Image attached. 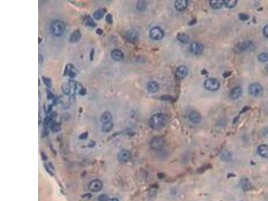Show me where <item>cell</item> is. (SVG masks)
I'll return each mask as SVG.
<instances>
[{
	"instance_id": "obj_29",
	"label": "cell",
	"mask_w": 268,
	"mask_h": 201,
	"mask_svg": "<svg viewBox=\"0 0 268 201\" xmlns=\"http://www.w3.org/2000/svg\"><path fill=\"white\" fill-rule=\"evenodd\" d=\"M237 3V0H225L224 4L228 8H233L235 7Z\"/></svg>"
},
{
	"instance_id": "obj_6",
	"label": "cell",
	"mask_w": 268,
	"mask_h": 201,
	"mask_svg": "<svg viewBox=\"0 0 268 201\" xmlns=\"http://www.w3.org/2000/svg\"><path fill=\"white\" fill-rule=\"evenodd\" d=\"M165 140L160 137H156L152 140L150 142V147L152 150L158 151L164 146Z\"/></svg>"
},
{
	"instance_id": "obj_42",
	"label": "cell",
	"mask_w": 268,
	"mask_h": 201,
	"mask_svg": "<svg viewBox=\"0 0 268 201\" xmlns=\"http://www.w3.org/2000/svg\"><path fill=\"white\" fill-rule=\"evenodd\" d=\"M93 54H94V50H92L91 53V61H92L93 58Z\"/></svg>"
},
{
	"instance_id": "obj_19",
	"label": "cell",
	"mask_w": 268,
	"mask_h": 201,
	"mask_svg": "<svg viewBox=\"0 0 268 201\" xmlns=\"http://www.w3.org/2000/svg\"><path fill=\"white\" fill-rule=\"evenodd\" d=\"M147 89L150 93H156L159 89V85L156 81L149 82L147 84Z\"/></svg>"
},
{
	"instance_id": "obj_1",
	"label": "cell",
	"mask_w": 268,
	"mask_h": 201,
	"mask_svg": "<svg viewBox=\"0 0 268 201\" xmlns=\"http://www.w3.org/2000/svg\"><path fill=\"white\" fill-rule=\"evenodd\" d=\"M168 121L167 115L164 113H156L154 114L153 116L149 120V125L150 127L155 130L162 129V128H165L166 125Z\"/></svg>"
},
{
	"instance_id": "obj_14",
	"label": "cell",
	"mask_w": 268,
	"mask_h": 201,
	"mask_svg": "<svg viewBox=\"0 0 268 201\" xmlns=\"http://www.w3.org/2000/svg\"><path fill=\"white\" fill-rule=\"evenodd\" d=\"M111 57L115 61H121L124 59V55L120 50L114 49L111 51Z\"/></svg>"
},
{
	"instance_id": "obj_7",
	"label": "cell",
	"mask_w": 268,
	"mask_h": 201,
	"mask_svg": "<svg viewBox=\"0 0 268 201\" xmlns=\"http://www.w3.org/2000/svg\"><path fill=\"white\" fill-rule=\"evenodd\" d=\"M125 37L129 42L136 43L139 39L140 34L138 31L135 29H130L125 32Z\"/></svg>"
},
{
	"instance_id": "obj_30",
	"label": "cell",
	"mask_w": 268,
	"mask_h": 201,
	"mask_svg": "<svg viewBox=\"0 0 268 201\" xmlns=\"http://www.w3.org/2000/svg\"><path fill=\"white\" fill-rule=\"evenodd\" d=\"M258 60L262 62H266L268 61V54L266 53H261L258 56Z\"/></svg>"
},
{
	"instance_id": "obj_37",
	"label": "cell",
	"mask_w": 268,
	"mask_h": 201,
	"mask_svg": "<svg viewBox=\"0 0 268 201\" xmlns=\"http://www.w3.org/2000/svg\"><path fill=\"white\" fill-rule=\"evenodd\" d=\"M263 35L266 37V38H268V25L266 26L263 28Z\"/></svg>"
},
{
	"instance_id": "obj_16",
	"label": "cell",
	"mask_w": 268,
	"mask_h": 201,
	"mask_svg": "<svg viewBox=\"0 0 268 201\" xmlns=\"http://www.w3.org/2000/svg\"><path fill=\"white\" fill-rule=\"evenodd\" d=\"M100 121L103 124H107V123L112 122V115H111L109 111L104 112L100 117Z\"/></svg>"
},
{
	"instance_id": "obj_5",
	"label": "cell",
	"mask_w": 268,
	"mask_h": 201,
	"mask_svg": "<svg viewBox=\"0 0 268 201\" xmlns=\"http://www.w3.org/2000/svg\"><path fill=\"white\" fill-rule=\"evenodd\" d=\"M254 46V43L251 41H245V42H242L238 43L237 45L234 46V50L236 53H243V52H245L247 50H249Z\"/></svg>"
},
{
	"instance_id": "obj_31",
	"label": "cell",
	"mask_w": 268,
	"mask_h": 201,
	"mask_svg": "<svg viewBox=\"0 0 268 201\" xmlns=\"http://www.w3.org/2000/svg\"><path fill=\"white\" fill-rule=\"evenodd\" d=\"M109 199V196L107 194H101L98 196V200L99 201H107Z\"/></svg>"
},
{
	"instance_id": "obj_12",
	"label": "cell",
	"mask_w": 268,
	"mask_h": 201,
	"mask_svg": "<svg viewBox=\"0 0 268 201\" xmlns=\"http://www.w3.org/2000/svg\"><path fill=\"white\" fill-rule=\"evenodd\" d=\"M188 74V69L187 66L184 65L180 66L176 69V72H175V77L178 80L183 79L187 76Z\"/></svg>"
},
{
	"instance_id": "obj_38",
	"label": "cell",
	"mask_w": 268,
	"mask_h": 201,
	"mask_svg": "<svg viewBox=\"0 0 268 201\" xmlns=\"http://www.w3.org/2000/svg\"><path fill=\"white\" fill-rule=\"evenodd\" d=\"M88 136V132H85L83 133H82L81 135H80L79 138L81 140H86Z\"/></svg>"
},
{
	"instance_id": "obj_3",
	"label": "cell",
	"mask_w": 268,
	"mask_h": 201,
	"mask_svg": "<svg viewBox=\"0 0 268 201\" xmlns=\"http://www.w3.org/2000/svg\"><path fill=\"white\" fill-rule=\"evenodd\" d=\"M249 93L255 97H261L263 93V89L261 85L258 83H251L249 86Z\"/></svg>"
},
{
	"instance_id": "obj_41",
	"label": "cell",
	"mask_w": 268,
	"mask_h": 201,
	"mask_svg": "<svg viewBox=\"0 0 268 201\" xmlns=\"http://www.w3.org/2000/svg\"><path fill=\"white\" fill-rule=\"evenodd\" d=\"M107 201H120V200L116 197H113V198H109Z\"/></svg>"
},
{
	"instance_id": "obj_15",
	"label": "cell",
	"mask_w": 268,
	"mask_h": 201,
	"mask_svg": "<svg viewBox=\"0 0 268 201\" xmlns=\"http://www.w3.org/2000/svg\"><path fill=\"white\" fill-rule=\"evenodd\" d=\"M188 5V1L187 0H177L175 2V8L178 11H184Z\"/></svg>"
},
{
	"instance_id": "obj_2",
	"label": "cell",
	"mask_w": 268,
	"mask_h": 201,
	"mask_svg": "<svg viewBox=\"0 0 268 201\" xmlns=\"http://www.w3.org/2000/svg\"><path fill=\"white\" fill-rule=\"evenodd\" d=\"M50 32L56 37H59L63 34L66 29L65 23L62 20H56L52 22L50 25Z\"/></svg>"
},
{
	"instance_id": "obj_13",
	"label": "cell",
	"mask_w": 268,
	"mask_h": 201,
	"mask_svg": "<svg viewBox=\"0 0 268 201\" xmlns=\"http://www.w3.org/2000/svg\"><path fill=\"white\" fill-rule=\"evenodd\" d=\"M188 118L190 121L195 124H199L202 121V116L196 111H192L188 115Z\"/></svg>"
},
{
	"instance_id": "obj_9",
	"label": "cell",
	"mask_w": 268,
	"mask_h": 201,
	"mask_svg": "<svg viewBox=\"0 0 268 201\" xmlns=\"http://www.w3.org/2000/svg\"><path fill=\"white\" fill-rule=\"evenodd\" d=\"M88 188L92 192H99L103 188V182L98 179L93 180L89 182Z\"/></svg>"
},
{
	"instance_id": "obj_33",
	"label": "cell",
	"mask_w": 268,
	"mask_h": 201,
	"mask_svg": "<svg viewBox=\"0 0 268 201\" xmlns=\"http://www.w3.org/2000/svg\"><path fill=\"white\" fill-rule=\"evenodd\" d=\"M42 79L44 82V83H45V85L48 87H51L52 83H51V80L50 79H48V78H46V77H42Z\"/></svg>"
},
{
	"instance_id": "obj_34",
	"label": "cell",
	"mask_w": 268,
	"mask_h": 201,
	"mask_svg": "<svg viewBox=\"0 0 268 201\" xmlns=\"http://www.w3.org/2000/svg\"><path fill=\"white\" fill-rule=\"evenodd\" d=\"M51 129L54 132H57L59 131V130H60V128H59V126L57 124H56V123H54V124H52Z\"/></svg>"
},
{
	"instance_id": "obj_21",
	"label": "cell",
	"mask_w": 268,
	"mask_h": 201,
	"mask_svg": "<svg viewBox=\"0 0 268 201\" xmlns=\"http://www.w3.org/2000/svg\"><path fill=\"white\" fill-rule=\"evenodd\" d=\"M220 158L223 162H229L232 159L231 154L227 150H223L220 154Z\"/></svg>"
},
{
	"instance_id": "obj_22",
	"label": "cell",
	"mask_w": 268,
	"mask_h": 201,
	"mask_svg": "<svg viewBox=\"0 0 268 201\" xmlns=\"http://www.w3.org/2000/svg\"><path fill=\"white\" fill-rule=\"evenodd\" d=\"M177 40L182 44H188L189 42V36L185 33H178L176 36Z\"/></svg>"
},
{
	"instance_id": "obj_24",
	"label": "cell",
	"mask_w": 268,
	"mask_h": 201,
	"mask_svg": "<svg viewBox=\"0 0 268 201\" xmlns=\"http://www.w3.org/2000/svg\"><path fill=\"white\" fill-rule=\"evenodd\" d=\"M224 4V1L223 0H211L210 1V5L213 9H220Z\"/></svg>"
},
{
	"instance_id": "obj_40",
	"label": "cell",
	"mask_w": 268,
	"mask_h": 201,
	"mask_svg": "<svg viewBox=\"0 0 268 201\" xmlns=\"http://www.w3.org/2000/svg\"><path fill=\"white\" fill-rule=\"evenodd\" d=\"M96 33L98 35H101L102 34H103V30H102V29H100V28H98V29H97V30H96Z\"/></svg>"
},
{
	"instance_id": "obj_43",
	"label": "cell",
	"mask_w": 268,
	"mask_h": 201,
	"mask_svg": "<svg viewBox=\"0 0 268 201\" xmlns=\"http://www.w3.org/2000/svg\"><path fill=\"white\" fill-rule=\"evenodd\" d=\"M266 71L268 73V65H266Z\"/></svg>"
},
{
	"instance_id": "obj_10",
	"label": "cell",
	"mask_w": 268,
	"mask_h": 201,
	"mask_svg": "<svg viewBox=\"0 0 268 201\" xmlns=\"http://www.w3.org/2000/svg\"><path fill=\"white\" fill-rule=\"evenodd\" d=\"M118 160L121 163H126L129 162L132 158L131 152L127 150H123L119 152L117 156Z\"/></svg>"
},
{
	"instance_id": "obj_27",
	"label": "cell",
	"mask_w": 268,
	"mask_h": 201,
	"mask_svg": "<svg viewBox=\"0 0 268 201\" xmlns=\"http://www.w3.org/2000/svg\"><path fill=\"white\" fill-rule=\"evenodd\" d=\"M136 7L140 12H144L147 8V3L145 1H138L137 3Z\"/></svg>"
},
{
	"instance_id": "obj_17",
	"label": "cell",
	"mask_w": 268,
	"mask_h": 201,
	"mask_svg": "<svg viewBox=\"0 0 268 201\" xmlns=\"http://www.w3.org/2000/svg\"><path fill=\"white\" fill-rule=\"evenodd\" d=\"M258 152L259 156L262 157L267 158H268V146L266 144H262L259 146L258 149Z\"/></svg>"
},
{
	"instance_id": "obj_8",
	"label": "cell",
	"mask_w": 268,
	"mask_h": 201,
	"mask_svg": "<svg viewBox=\"0 0 268 201\" xmlns=\"http://www.w3.org/2000/svg\"><path fill=\"white\" fill-rule=\"evenodd\" d=\"M150 36L152 39L155 40H162L164 36V32L159 27H154L150 31Z\"/></svg>"
},
{
	"instance_id": "obj_28",
	"label": "cell",
	"mask_w": 268,
	"mask_h": 201,
	"mask_svg": "<svg viewBox=\"0 0 268 201\" xmlns=\"http://www.w3.org/2000/svg\"><path fill=\"white\" fill-rule=\"evenodd\" d=\"M113 122H110V123H107V124H103L101 130L103 132L107 133V132H111V129H113Z\"/></svg>"
},
{
	"instance_id": "obj_26",
	"label": "cell",
	"mask_w": 268,
	"mask_h": 201,
	"mask_svg": "<svg viewBox=\"0 0 268 201\" xmlns=\"http://www.w3.org/2000/svg\"><path fill=\"white\" fill-rule=\"evenodd\" d=\"M105 13V10L104 9L97 10L94 12L93 17L96 20H100L104 16Z\"/></svg>"
},
{
	"instance_id": "obj_23",
	"label": "cell",
	"mask_w": 268,
	"mask_h": 201,
	"mask_svg": "<svg viewBox=\"0 0 268 201\" xmlns=\"http://www.w3.org/2000/svg\"><path fill=\"white\" fill-rule=\"evenodd\" d=\"M241 186L244 191H249L251 188V184L247 178H243L241 181Z\"/></svg>"
},
{
	"instance_id": "obj_25",
	"label": "cell",
	"mask_w": 268,
	"mask_h": 201,
	"mask_svg": "<svg viewBox=\"0 0 268 201\" xmlns=\"http://www.w3.org/2000/svg\"><path fill=\"white\" fill-rule=\"evenodd\" d=\"M83 21H84L85 24L87 26H88V27L94 28V27L96 26L95 22L92 20V18L90 16H87L85 18V19L83 20Z\"/></svg>"
},
{
	"instance_id": "obj_32",
	"label": "cell",
	"mask_w": 268,
	"mask_h": 201,
	"mask_svg": "<svg viewBox=\"0 0 268 201\" xmlns=\"http://www.w3.org/2000/svg\"><path fill=\"white\" fill-rule=\"evenodd\" d=\"M239 19L241 20H243V21H245V20H247L248 19H249V16L247 14H243V13H241V14H239Z\"/></svg>"
},
{
	"instance_id": "obj_11",
	"label": "cell",
	"mask_w": 268,
	"mask_h": 201,
	"mask_svg": "<svg viewBox=\"0 0 268 201\" xmlns=\"http://www.w3.org/2000/svg\"><path fill=\"white\" fill-rule=\"evenodd\" d=\"M190 49L193 54L200 55L203 54L204 51V46L201 43L194 42L191 44Z\"/></svg>"
},
{
	"instance_id": "obj_36",
	"label": "cell",
	"mask_w": 268,
	"mask_h": 201,
	"mask_svg": "<svg viewBox=\"0 0 268 201\" xmlns=\"http://www.w3.org/2000/svg\"><path fill=\"white\" fill-rule=\"evenodd\" d=\"M106 21L108 22V23L111 24L113 22V18L112 16H111V14H108L107 16H106Z\"/></svg>"
},
{
	"instance_id": "obj_35",
	"label": "cell",
	"mask_w": 268,
	"mask_h": 201,
	"mask_svg": "<svg viewBox=\"0 0 268 201\" xmlns=\"http://www.w3.org/2000/svg\"><path fill=\"white\" fill-rule=\"evenodd\" d=\"M63 92L65 93L66 95H69V93L70 92V85H65V88L63 89Z\"/></svg>"
},
{
	"instance_id": "obj_18",
	"label": "cell",
	"mask_w": 268,
	"mask_h": 201,
	"mask_svg": "<svg viewBox=\"0 0 268 201\" xmlns=\"http://www.w3.org/2000/svg\"><path fill=\"white\" fill-rule=\"evenodd\" d=\"M242 93V89L241 87H234L230 92V97L233 99H237L239 97Z\"/></svg>"
},
{
	"instance_id": "obj_20",
	"label": "cell",
	"mask_w": 268,
	"mask_h": 201,
	"mask_svg": "<svg viewBox=\"0 0 268 201\" xmlns=\"http://www.w3.org/2000/svg\"><path fill=\"white\" fill-rule=\"evenodd\" d=\"M81 33L79 30H74L71 34V35H70L69 38V41L71 43H75L77 42L78 41L81 39Z\"/></svg>"
},
{
	"instance_id": "obj_4",
	"label": "cell",
	"mask_w": 268,
	"mask_h": 201,
	"mask_svg": "<svg viewBox=\"0 0 268 201\" xmlns=\"http://www.w3.org/2000/svg\"><path fill=\"white\" fill-rule=\"evenodd\" d=\"M204 86L208 91H217L220 87V83L215 78H210L204 81Z\"/></svg>"
},
{
	"instance_id": "obj_39",
	"label": "cell",
	"mask_w": 268,
	"mask_h": 201,
	"mask_svg": "<svg viewBox=\"0 0 268 201\" xmlns=\"http://www.w3.org/2000/svg\"><path fill=\"white\" fill-rule=\"evenodd\" d=\"M263 135H264V136H265L266 137H267V138H268V126H267V127H266L265 129H264V130H263Z\"/></svg>"
}]
</instances>
